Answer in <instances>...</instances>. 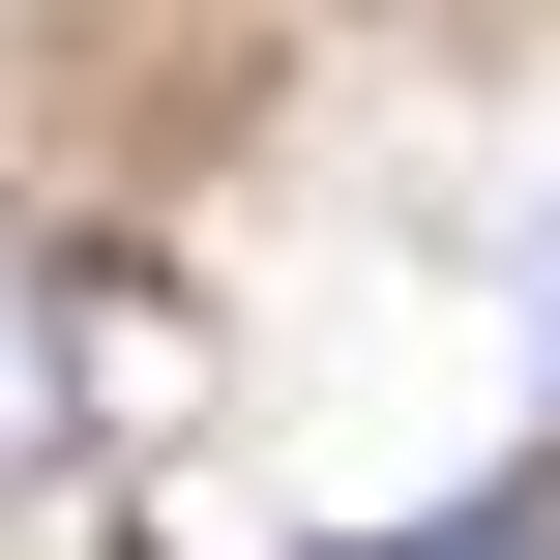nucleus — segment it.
I'll list each match as a JSON object with an SVG mask.
<instances>
[{
	"mask_svg": "<svg viewBox=\"0 0 560 560\" xmlns=\"http://www.w3.org/2000/svg\"><path fill=\"white\" fill-rule=\"evenodd\" d=\"M59 443H89V325H59V266L0 236V502H30Z\"/></svg>",
	"mask_w": 560,
	"mask_h": 560,
	"instance_id": "obj_1",
	"label": "nucleus"
},
{
	"mask_svg": "<svg viewBox=\"0 0 560 560\" xmlns=\"http://www.w3.org/2000/svg\"><path fill=\"white\" fill-rule=\"evenodd\" d=\"M354 560H560V472H502V502H443V532H354Z\"/></svg>",
	"mask_w": 560,
	"mask_h": 560,
	"instance_id": "obj_2",
	"label": "nucleus"
},
{
	"mask_svg": "<svg viewBox=\"0 0 560 560\" xmlns=\"http://www.w3.org/2000/svg\"><path fill=\"white\" fill-rule=\"evenodd\" d=\"M532 325H560V236H532Z\"/></svg>",
	"mask_w": 560,
	"mask_h": 560,
	"instance_id": "obj_3",
	"label": "nucleus"
}]
</instances>
